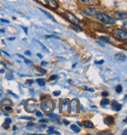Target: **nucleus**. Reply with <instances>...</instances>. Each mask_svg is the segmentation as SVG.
I'll list each match as a JSON object with an SVG mask.
<instances>
[{
	"instance_id": "5",
	"label": "nucleus",
	"mask_w": 127,
	"mask_h": 135,
	"mask_svg": "<svg viewBox=\"0 0 127 135\" xmlns=\"http://www.w3.org/2000/svg\"><path fill=\"white\" fill-rule=\"evenodd\" d=\"M112 34L115 37H117L118 39L121 40H126L127 38V33L124 30H119V29H115L112 31Z\"/></svg>"
},
{
	"instance_id": "34",
	"label": "nucleus",
	"mask_w": 127,
	"mask_h": 135,
	"mask_svg": "<svg viewBox=\"0 0 127 135\" xmlns=\"http://www.w3.org/2000/svg\"><path fill=\"white\" fill-rule=\"evenodd\" d=\"M7 78H8V79H12V78H13V75H12L11 73H9V74H7Z\"/></svg>"
},
{
	"instance_id": "13",
	"label": "nucleus",
	"mask_w": 127,
	"mask_h": 135,
	"mask_svg": "<svg viewBox=\"0 0 127 135\" xmlns=\"http://www.w3.org/2000/svg\"><path fill=\"white\" fill-rule=\"evenodd\" d=\"M47 5L50 6L51 8H53V9L58 8V2L56 0H47Z\"/></svg>"
},
{
	"instance_id": "8",
	"label": "nucleus",
	"mask_w": 127,
	"mask_h": 135,
	"mask_svg": "<svg viewBox=\"0 0 127 135\" xmlns=\"http://www.w3.org/2000/svg\"><path fill=\"white\" fill-rule=\"evenodd\" d=\"M83 13H85L88 16H92V15H96L97 13H99V9H97L95 7H86L83 10Z\"/></svg>"
},
{
	"instance_id": "23",
	"label": "nucleus",
	"mask_w": 127,
	"mask_h": 135,
	"mask_svg": "<svg viewBox=\"0 0 127 135\" xmlns=\"http://www.w3.org/2000/svg\"><path fill=\"white\" fill-rule=\"evenodd\" d=\"M40 10H41V11H42V12H43V13H44V14H45V15H46V16H47L48 18H50V19H51V20H52V21H54V22H55V23H56V20H55V19H54V18L52 17V16H51V15H50V14H49V13H48V12H46V11H44V10H42V9H40Z\"/></svg>"
},
{
	"instance_id": "14",
	"label": "nucleus",
	"mask_w": 127,
	"mask_h": 135,
	"mask_svg": "<svg viewBox=\"0 0 127 135\" xmlns=\"http://www.w3.org/2000/svg\"><path fill=\"white\" fill-rule=\"evenodd\" d=\"M82 125H84V126H85V127H87V128H93V127H94L93 122H92V121H90V120H84Z\"/></svg>"
},
{
	"instance_id": "38",
	"label": "nucleus",
	"mask_w": 127,
	"mask_h": 135,
	"mask_svg": "<svg viewBox=\"0 0 127 135\" xmlns=\"http://www.w3.org/2000/svg\"><path fill=\"white\" fill-rule=\"evenodd\" d=\"M25 54H26V55H28V56H31V55H32V54H31V51H26V52H25Z\"/></svg>"
},
{
	"instance_id": "29",
	"label": "nucleus",
	"mask_w": 127,
	"mask_h": 135,
	"mask_svg": "<svg viewBox=\"0 0 127 135\" xmlns=\"http://www.w3.org/2000/svg\"><path fill=\"white\" fill-rule=\"evenodd\" d=\"M36 1H38L42 5H47V0H36Z\"/></svg>"
},
{
	"instance_id": "35",
	"label": "nucleus",
	"mask_w": 127,
	"mask_h": 135,
	"mask_svg": "<svg viewBox=\"0 0 127 135\" xmlns=\"http://www.w3.org/2000/svg\"><path fill=\"white\" fill-rule=\"evenodd\" d=\"M102 95H103V96H104V97H107V96H108V95H109V93H108V92H106V91H105V92H103V93H102Z\"/></svg>"
},
{
	"instance_id": "4",
	"label": "nucleus",
	"mask_w": 127,
	"mask_h": 135,
	"mask_svg": "<svg viewBox=\"0 0 127 135\" xmlns=\"http://www.w3.org/2000/svg\"><path fill=\"white\" fill-rule=\"evenodd\" d=\"M65 17L66 19L70 22V23H72L73 25H75V26H78V27H83L84 26V24H83V22L82 21H80L78 18H76L74 15H72L70 12H66L65 13Z\"/></svg>"
},
{
	"instance_id": "16",
	"label": "nucleus",
	"mask_w": 127,
	"mask_h": 135,
	"mask_svg": "<svg viewBox=\"0 0 127 135\" xmlns=\"http://www.w3.org/2000/svg\"><path fill=\"white\" fill-rule=\"evenodd\" d=\"M115 59L118 60V61H124L126 59V56H125V54H116Z\"/></svg>"
},
{
	"instance_id": "33",
	"label": "nucleus",
	"mask_w": 127,
	"mask_h": 135,
	"mask_svg": "<svg viewBox=\"0 0 127 135\" xmlns=\"http://www.w3.org/2000/svg\"><path fill=\"white\" fill-rule=\"evenodd\" d=\"M60 93H61L60 91H54V92H53V94H54L55 96H59V95H60Z\"/></svg>"
},
{
	"instance_id": "47",
	"label": "nucleus",
	"mask_w": 127,
	"mask_h": 135,
	"mask_svg": "<svg viewBox=\"0 0 127 135\" xmlns=\"http://www.w3.org/2000/svg\"><path fill=\"white\" fill-rule=\"evenodd\" d=\"M81 1H83V0H81Z\"/></svg>"
},
{
	"instance_id": "17",
	"label": "nucleus",
	"mask_w": 127,
	"mask_h": 135,
	"mask_svg": "<svg viewBox=\"0 0 127 135\" xmlns=\"http://www.w3.org/2000/svg\"><path fill=\"white\" fill-rule=\"evenodd\" d=\"M99 39H100V40H102V41H104V42H107V43H110V44H111V39H110V37L100 36V37H99Z\"/></svg>"
},
{
	"instance_id": "3",
	"label": "nucleus",
	"mask_w": 127,
	"mask_h": 135,
	"mask_svg": "<svg viewBox=\"0 0 127 135\" xmlns=\"http://www.w3.org/2000/svg\"><path fill=\"white\" fill-rule=\"evenodd\" d=\"M0 108L4 113L9 114L13 110V102L10 99H3L0 103Z\"/></svg>"
},
{
	"instance_id": "39",
	"label": "nucleus",
	"mask_w": 127,
	"mask_h": 135,
	"mask_svg": "<svg viewBox=\"0 0 127 135\" xmlns=\"http://www.w3.org/2000/svg\"><path fill=\"white\" fill-rule=\"evenodd\" d=\"M64 123L67 125V124H69V121H68V120H66V119H64Z\"/></svg>"
},
{
	"instance_id": "30",
	"label": "nucleus",
	"mask_w": 127,
	"mask_h": 135,
	"mask_svg": "<svg viewBox=\"0 0 127 135\" xmlns=\"http://www.w3.org/2000/svg\"><path fill=\"white\" fill-rule=\"evenodd\" d=\"M35 114H36V116H37V117H39V118H42V113H41V112H39V111H36V112H35Z\"/></svg>"
},
{
	"instance_id": "21",
	"label": "nucleus",
	"mask_w": 127,
	"mask_h": 135,
	"mask_svg": "<svg viewBox=\"0 0 127 135\" xmlns=\"http://www.w3.org/2000/svg\"><path fill=\"white\" fill-rule=\"evenodd\" d=\"M70 28L72 29V30H74L75 32H81V29H80V27H78V26H75V25H71L70 26Z\"/></svg>"
},
{
	"instance_id": "18",
	"label": "nucleus",
	"mask_w": 127,
	"mask_h": 135,
	"mask_svg": "<svg viewBox=\"0 0 127 135\" xmlns=\"http://www.w3.org/2000/svg\"><path fill=\"white\" fill-rule=\"evenodd\" d=\"M82 2L87 3V4H98V3H99V0H83Z\"/></svg>"
},
{
	"instance_id": "20",
	"label": "nucleus",
	"mask_w": 127,
	"mask_h": 135,
	"mask_svg": "<svg viewBox=\"0 0 127 135\" xmlns=\"http://www.w3.org/2000/svg\"><path fill=\"white\" fill-rule=\"evenodd\" d=\"M36 82L38 83V85H40V86H44V85H45V80H44V79H42V78H38V79H36Z\"/></svg>"
},
{
	"instance_id": "31",
	"label": "nucleus",
	"mask_w": 127,
	"mask_h": 135,
	"mask_svg": "<svg viewBox=\"0 0 127 135\" xmlns=\"http://www.w3.org/2000/svg\"><path fill=\"white\" fill-rule=\"evenodd\" d=\"M3 127H4L5 129H8V128H9V123H8V122H4Z\"/></svg>"
},
{
	"instance_id": "1",
	"label": "nucleus",
	"mask_w": 127,
	"mask_h": 135,
	"mask_svg": "<svg viewBox=\"0 0 127 135\" xmlns=\"http://www.w3.org/2000/svg\"><path fill=\"white\" fill-rule=\"evenodd\" d=\"M95 18L96 20H98L99 22H101V23H103L105 25H110V26H111V25L115 24L114 18L111 17L110 15L105 14V13H97L95 15Z\"/></svg>"
},
{
	"instance_id": "19",
	"label": "nucleus",
	"mask_w": 127,
	"mask_h": 135,
	"mask_svg": "<svg viewBox=\"0 0 127 135\" xmlns=\"http://www.w3.org/2000/svg\"><path fill=\"white\" fill-rule=\"evenodd\" d=\"M70 128H71V129H72V130H73L75 133H78V132L80 131L79 128H78L76 125H74V124H71V125H70Z\"/></svg>"
},
{
	"instance_id": "27",
	"label": "nucleus",
	"mask_w": 127,
	"mask_h": 135,
	"mask_svg": "<svg viewBox=\"0 0 127 135\" xmlns=\"http://www.w3.org/2000/svg\"><path fill=\"white\" fill-rule=\"evenodd\" d=\"M57 77H58V75H56V74H54V75H51V76L49 77V80H50V81H52V80H55V79H57Z\"/></svg>"
},
{
	"instance_id": "12",
	"label": "nucleus",
	"mask_w": 127,
	"mask_h": 135,
	"mask_svg": "<svg viewBox=\"0 0 127 135\" xmlns=\"http://www.w3.org/2000/svg\"><path fill=\"white\" fill-rule=\"evenodd\" d=\"M47 117L51 118V119H53L54 121H57V122H60V117L59 116H57V115H55V114H53V113H49L47 112Z\"/></svg>"
},
{
	"instance_id": "45",
	"label": "nucleus",
	"mask_w": 127,
	"mask_h": 135,
	"mask_svg": "<svg viewBox=\"0 0 127 135\" xmlns=\"http://www.w3.org/2000/svg\"><path fill=\"white\" fill-rule=\"evenodd\" d=\"M37 56H38V57H39V58H42V55H41V54H38V55H37Z\"/></svg>"
},
{
	"instance_id": "26",
	"label": "nucleus",
	"mask_w": 127,
	"mask_h": 135,
	"mask_svg": "<svg viewBox=\"0 0 127 135\" xmlns=\"http://www.w3.org/2000/svg\"><path fill=\"white\" fill-rule=\"evenodd\" d=\"M35 69L38 70V71H40L41 73H46V70H45V69H42L40 67H35Z\"/></svg>"
},
{
	"instance_id": "37",
	"label": "nucleus",
	"mask_w": 127,
	"mask_h": 135,
	"mask_svg": "<svg viewBox=\"0 0 127 135\" xmlns=\"http://www.w3.org/2000/svg\"><path fill=\"white\" fill-rule=\"evenodd\" d=\"M104 60H100V61H96V64H103Z\"/></svg>"
},
{
	"instance_id": "40",
	"label": "nucleus",
	"mask_w": 127,
	"mask_h": 135,
	"mask_svg": "<svg viewBox=\"0 0 127 135\" xmlns=\"http://www.w3.org/2000/svg\"><path fill=\"white\" fill-rule=\"evenodd\" d=\"M25 62H26L27 64H32V61H30V60H27V59H25Z\"/></svg>"
},
{
	"instance_id": "24",
	"label": "nucleus",
	"mask_w": 127,
	"mask_h": 135,
	"mask_svg": "<svg viewBox=\"0 0 127 135\" xmlns=\"http://www.w3.org/2000/svg\"><path fill=\"white\" fill-rule=\"evenodd\" d=\"M110 102H109V100L108 99H106V98H104L102 101H101V106L102 107H104V106H106V105H108Z\"/></svg>"
},
{
	"instance_id": "32",
	"label": "nucleus",
	"mask_w": 127,
	"mask_h": 135,
	"mask_svg": "<svg viewBox=\"0 0 127 135\" xmlns=\"http://www.w3.org/2000/svg\"><path fill=\"white\" fill-rule=\"evenodd\" d=\"M28 85H31V84H32L33 83V80H32V79H30V80H27V82H26Z\"/></svg>"
},
{
	"instance_id": "2",
	"label": "nucleus",
	"mask_w": 127,
	"mask_h": 135,
	"mask_svg": "<svg viewBox=\"0 0 127 135\" xmlns=\"http://www.w3.org/2000/svg\"><path fill=\"white\" fill-rule=\"evenodd\" d=\"M41 107L45 112H51L55 109V103L52 99H50V97H44V99L42 100L41 103Z\"/></svg>"
},
{
	"instance_id": "10",
	"label": "nucleus",
	"mask_w": 127,
	"mask_h": 135,
	"mask_svg": "<svg viewBox=\"0 0 127 135\" xmlns=\"http://www.w3.org/2000/svg\"><path fill=\"white\" fill-rule=\"evenodd\" d=\"M114 19H116V20H125L127 18V14L126 12H118V11H116V12H114Z\"/></svg>"
},
{
	"instance_id": "28",
	"label": "nucleus",
	"mask_w": 127,
	"mask_h": 135,
	"mask_svg": "<svg viewBox=\"0 0 127 135\" xmlns=\"http://www.w3.org/2000/svg\"><path fill=\"white\" fill-rule=\"evenodd\" d=\"M45 38H56V39H59V37L56 36V35H45Z\"/></svg>"
},
{
	"instance_id": "7",
	"label": "nucleus",
	"mask_w": 127,
	"mask_h": 135,
	"mask_svg": "<svg viewBox=\"0 0 127 135\" xmlns=\"http://www.w3.org/2000/svg\"><path fill=\"white\" fill-rule=\"evenodd\" d=\"M62 113L64 114L70 113V102L68 99H64L62 102Z\"/></svg>"
},
{
	"instance_id": "22",
	"label": "nucleus",
	"mask_w": 127,
	"mask_h": 135,
	"mask_svg": "<svg viewBox=\"0 0 127 135\" xmlns=\"http://www.w3.org/2000/svg\"><path fill=\"white\" fill-rule=\"evenodd\" d=\"M48 134H60V132H58V131H54L53 127H50V128H49V130H48Z\"/></svg>"
},
{
	"instance_id": "15",
	"label": "nucleus",
	"mask_w": 127,
	"mask_h": 135,
	"mask_svg": "<svg viewBox=\"0 0 127 135\" xmlns=\"http://www.w3.org/2000/svg\"><path fill=\"white\" fill-rule=\"evenodd\" d=\"M105 122L107 124H109V125H111L114 122V118H112V117H111V116H109V117H107V118H105Z\"/></svg>"
},
{
	"instance_id": "11",
	"label": "nucleus",
	"mask_w": 127,
	"mask_h": 135,
	"mask_svg": "<svg viewBox=\"0 0 127 135\" xmlns=\"http://www.w3.org/2000/svg\"><path fill=\"white\" fill-rule=\"evenodd\" d=\"M111 107H112V109H113L114 111L118 112V111H120V110H121V108H122V105H121V104H119L118 102L112 101V103H111Z\"/></svg>"
},
{
	"instance_id": "42",
	"label": "nucleus",
	"mask_w": 127,
	"mask_h": 135,
	"mask_svg": "<svg viewBox=\"0 0 127 135\" xmlns=\"http://www.w3.org/2000/svg\"><path fill=\"white\" fill-rule=\"evenodd\" d=\"M126 29H127V24L126 23H124V25H123V30L126 31Z\"/></svg>"
},
{
	"instance_id": "25",
	"label": "nucleus",
	"mask_w": 127,
	"mask_h": 135,
	"mask_svg": "<svg viewBox=\"0 0 127 135\" xmlns=\"http://www.w3.org/2000/svg\"><path fill=\"white\" fill-rule=\"evenodd\" d=\"M115 90H116V92H117V93L122 92V86H121V85H117V86H116V88H115Z\"/></svg>"
},
{
	"instance_id": "41",
	"label": "nucleus",
	"mask_w": 127,
	"mask_h": 135,
	"mask_svg": "<svg viewBox=\"0 0 127 135\" xmlns=\"http://www.w3.org/2000/svg\"><path fill=\"white\" fill-rule=\"evenodd\" d=\"M5 122H8V123H11V122H12V120H11L10 118H7V119L5 120Z\"/></svg>"
},
{
	"instance_id": "43",
	"label": "nucleus",
	"mask_w": 127,
	"mask_h": 135,
	"mask_svg": "<svg viewBox=\"0 0 127 135\" xmlns=\"http://www.w3.org/2000/svg\"><path fill=\"white\" fill-rule=\"evenodd\" d=\"M23 29H24V31H25V33H26V34H28V29H27V28H25V27H24Z\"/></svg>"
},
{
	"instance_id": "9",
	"label": "nucleus",
	"mask_w": 127,
	"mask_h": 135,
	"mask_svg": "<svg viewBox=\"0 0 127 135\" xmlns=\"http://www.w3.org/2000/svg\"><path fill=\"white\" fill-rule=\"evenodd\" d=\"M78 106H79V102L77 99H73L70 103V112L72 113H77L78 112Z\"/></svg>"
},
{
	"instance_id": "36",
	"label": "nucleus",
	"mask_w": 127,
	"mask_h": 135,
	"mask_svg": "<svg viewBox=\"0 0 127 135\" xmlns=\"http://www.w3.org/2000/svg\"><path fill=\"white\" fill-rule=\"evenodd\" d=\"M40 122L41 123H43V122L46 123V122H48V119H40Z\"/></svg>"
},
{
	"instance_id": "6",
	"label": "nucleus",
	"mask_w": 127,
	"mask_h": 135,
	"mask_svg": "<svg viewBox=\"0 0 127 135\" xmlns=\"http://www.w3.org/2000/svg\"><path fill=\"white\" fill-rule=\"evenodd\" d=\"M35 109H36V101L35 100L31 99V100H28L26 102V110L28 112L32 113L35 111Z\"/></svg>"
},
{
	"instance_id": "46",
	"label": "nucleus",
	"mask_w": 127,
	"mask_h": 135,
	"mask_svg": "<svg viewBox=\"0 0 127 135\" xmlns=\"http://www.w3.org/2000/svg\"><path fill=\"white\" fill-rule=\"evenodd\" d=\"M126 133H127V131H126V129H125V130L123 131V134H124V135H126Z\"/></svg>"
},
{
	"instance_id": "44",
	"label": "nucleus",
	"mask_w": 127,
	"mask_h": 135,
	"mask_svg": "<svg viewBox=\"0 0 127 135\" xmlns=\"http://www.w3.org/2000/svg\"><path fill=\"white\" fill-rule=\"evenodd\" d=\"M45 65H47L46 62H42V63H41V66H45Z\"/></svg>"
}]
</instances>
